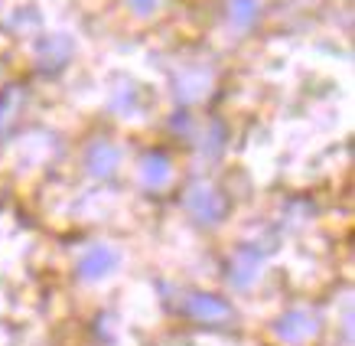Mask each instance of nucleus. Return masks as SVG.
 <instances>
[{
	"label": "nucleus",
	"instance_id": "nucleus-1",
	"mask_svg": "<svg viewBox=\"0 0 355 346\" xmlns=\"http://www.w3.org/2000/svg\"><path fill=\"white\" fill-rule=\"evenodd\" d=\"M189 206H193L196 216L209 219V222H216L218 216H222V209H225V203L216 196V190H209V186H196L193 193H189Z\"/></svg>",
	"mask_w": 355,
	"mask_h": 346
},
{
	"label": "nucleus",
	"instance_id": "nucleus-2",
	"mask_svg": "<svg viewBox=\"0 0 355 346\" xmlns=\"http://www.w3.org/2000/svg\"><path fill=\"white\" fill-rule=\"evenodd\" d=\"M88 167H92L95 176H108V173H114V167H118V151H114L108 141L92 144V151H88Z\"/></svg>",
	"mask_w": 355,
	"mask_h": 346
},
{
	"label": "nucleus",
	"instance_id": "nucleus-3",
	"mask_svg": "<svg viewBox=\"0 0 355 346\" xmlns=\"http://www.w3.org/2000/svg\"><path fill=\"white\" fill-rule=\"evenodd\" d=\"M114 261H118V255L111 249H92L82 258V278H101V274H108L114 268Z\"/></svg>",
	"mask_w": 355,
	"mask_h": 346
},
{
	"label": "nucleus",
	"instance_id": "nucleus-4",
	"mask_svg": "<svg viewBox=\"0 0 355 346\" xmlns=\"http://www.w3.org/2000/svg\"><path fill=\"white\" fill-rule=\"evenodd\" d=\"M144 180L153 186H163L166 180H170V163H166V157H160V154H150V157H144Z\"/></svg>",
	"mask_w": 355,
	"mask_h": 346
},
{
	"label": "nucleus",
	"instance_id": "nucleus-5",
	"mask_svg": "<svg viewBox=\"0 0 355 346\" xmlns=\"http://www.w3.org/2000/svg\"><path fill=\"white\" fill-rule=\"evenodd\" d=\"M228 13L238 26H251L258 20V0H228Z\"/></svg>",
	"mask_w": 355,
	"mask_h": 346
},
{
	"label": "nucleus",
	"instance_id": "nucleus-6",
	"mask_svg": "<svg viewBox=\"0 0 355 346\" xmlns=\"http://www.w3.org/2000/svg\"><path fill=\"white\" fill-rule=\"evenodd\" d=\"M193 314H199V317H225L228 307L222 301H212V297H196V301H193Z\"/></svg>",
	"mask_w": 355,
	"mask_h": 346
},
{
	"label": "nucleus",
	"instance_id": "nucleus-7",
	"mask_svg": "<svg viewBox=\"0 0 355 346\" xmlns=\"http://www.w3.org/2000/svg\"><path fill=\"white\" fill-rule=\"evenodd\" d=\"M134 7H137V13H150L153 10V0H130Z\"/></svg>",
	"mask_w": 355,
	"mask_h": 346
}]
</instances>
